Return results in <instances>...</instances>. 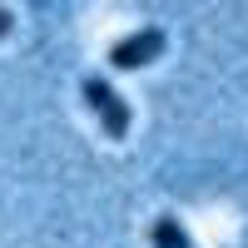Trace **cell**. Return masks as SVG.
<instances>
[{
    "label": "cell",
    "instance_id": "obj_4",
    "mask_svg": "<svg viewBox=\"0 0 248 248\" xmlns=\"http://www.w3.org/2000/svg\"><path fill=\"white\" fill-rule=\"evenodd\" d=\"M10 30H15V15H10L5 5H0V35H10Z\"/></svg>",
    "mask_w": 248,
    "mask_h": 248
},
{
    "label": "cell",
    "instance_id": "obj_1",
    "mask_svg": "<svg viewBox=\"0 0 248 248\" xmlns=\"http://www.w3.org/2000/svg\"><path fill=\"white\" fill-rule=\"evenodd\" d=\"M79 94H85L90 114L99 119V129H105V139H124L129 134V105H124V94L109 85L105 75H90L85 85H79Z\"/></svg>",
    "mask_w": 248,
    "mask_h": 248
},
{
    "label": "cell",
    "instance_id": "obj_3",
    "mask_svg": "<svg viewBox=\"0 0 248 248\" xmlns=\"http://www.w3.org/2000/svg\"><path fill=\"white\" fill-rule=\"evenodd\" d=\"M149 243H154V248H194V238L184 233V223H179L174 214H159V218H154Z\"/></svg>",
    "mask_w": 248,
    "mask_h": 248
},
{
    "label": "cell",
    "instance_id": "obj_2",
    "mask_svg": "<svg viewBox=\"0 0 248 248\" xmlns=\"http://www.w3.org/2000/svg\"><path fill=\"white\" fill-rule=\"evenodd\" d=\"M159 55H164V30H159V25H144V30L114 40V45L105 50L109 70H144V65H149V60H159Z\"/></svg>",
    "mask_w": 248,
    "mask_h": 248
}]
</instances>
